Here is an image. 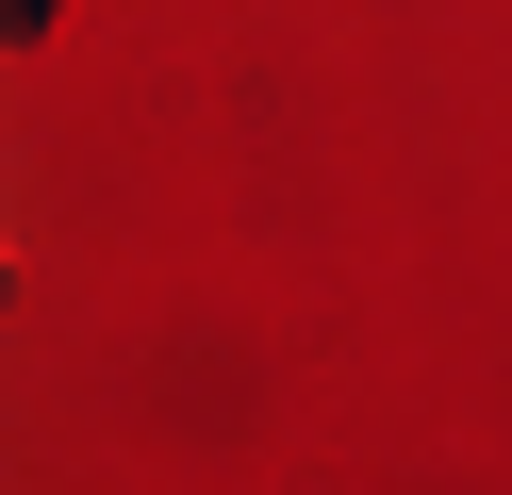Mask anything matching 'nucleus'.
Instances as JSON below:
<instances>
[]
</instances>
